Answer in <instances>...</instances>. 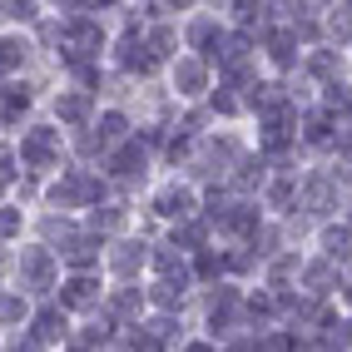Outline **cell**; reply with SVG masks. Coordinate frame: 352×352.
Wrapping results in <instances>:
<instances>
[{
  "mask_svg": "<svg viewBox=\"0 0 352 352\" xmlns=\"http://www.w3.org/2000/svg\"><path fill=\"white\" fill-rule=\"evenodd\" d=\"M20 208H0V239H15V233H20Z\"/></svg>",
  "mask_w": 352,
  "mask_h": 352,
  "instance_id": "obj_11",
  "label": "cell"
},
{
  "mask_svg": "<svg viewBox=\"0 0 352 352\" xmlns=\"http://www.w3.org/2000/svg\"><path fill=\"white\" fill-rule=\"evenodd\" d=\"M318 243H322V258L338 268H352V219H327L318 228Z\"/></svg>",
  "mask_w": 352,
  "mask_h": 352,
  "instance_id": "obj_6",
  "label": "cell"
},
{
  "mask_svg": "<svg viewBox=\"0 0 352 352\" xmlns=\"http://www.w3.org/2000/svg\"><path fill=\"white\" fill-rule=\"evenodd\" d=\"M347 55H352V45H347Z\"/></svg>",
  "mask_w": 352,
  "mask_h": 352,
  "instance_id": "obj_13",
  "label": "cell"
},
{
  "mask_svg": "<svg viewBox=\"0 0 352 352\" xmlns=\"http://www.w3.org/2000/svg\"><path fill=\"white\" fill-rule=\"evenodd\" d=\"M100 268L114 278V283H139V273L149 268V243L144 239H114Z\"/></svg>",
  "mask_w": 352,
  "mask_h": 352,
  "instance_id": "obj_3",
  "label": "cell"
},
{
  "mask_svg": "<svg viewBox=\"0 0 352 352\" xmlns=\"http://www.w3.org/2000/svg\"><path fill=\"white\" fill-rule=\"evenodd\" d=\"M159 6H164V10H169V15H184V10H194V6H199V0H159Z\"/></svg>",
  "mask_w": 352,
  "mask_h": 352,
  "instance_id": "obj_12",
  "label": "cell"
},
{
  "mask_svg": "<svg viewBox=\"0 0 352 352\" xmlns=\"http://www.w3.org/2000/svg\"><path fill=\"white\" fill-rule=\"evenodd\" d=\"M169 80L179 89V100H204L214 95V65H208L204 55H179L169 65Z\"/></svg>",
  "mask_w": 352,
  "mask_h": 352,
  "instance_id": "obj_4",
  "label": "cell"
},
{
  "mask_svg": "<svg viewBox=\"0 0 352 352\" xmlns=\"http://www.w3.org/2000/svg\"><path fill=\"white\" fill-rule=\"evenodd\" d=\"M20 318H30L25 293H0V322H20Z\"/></svg>",
  "mask_w": 352,
  "mask_h": 352,
  "instance_id": "obj_10",
  "label": "cell"
},
{
  "mask_svg": "<svg viewBox=\"0 0 352 352\" xmlns=\"http://www.w3.org/2000/svg\"><path fill=\"white\" fill-rule=\"evenodd\" d=\"M15 278H20V288L25 293H55L60 288V258H55V248H45V243H35V248H20L15 253Z\"/></svg>",
  "mask_w": 352,
  "mask_h": 352,
  "instance_id": "obj_2",
  "label": "cell"
},
{
  "mask_svg": "<svg viewBox=\"0 0 352 352\" xmlns=\"http://www.w3.org/2000/svg\"><path fill=\"white\" fill-rule=\"evenodd\" d=\"M55 308H65L69 318H95L104 308V278L100 273H69V278H60Z\"/></svg>",
  "mask_w": 352,
  "mask_h": 352,
  "instance_id": "obj_1",
  "label": "cell"
},
{
  "mask_svg": "<svg viewBox=\"0 0 352 352\" xmlns=\"http://www.w3.org/2000/svg\"><path fill=\"white\" fill-rule=\"evenodd\" d=\"M15 159L30 164V169H50V164L60 159V134H55V124H35L30 134H20Z\"/></svg>",
  "mask_w": 352,
  "mask_h": 352,
  "instance_id": "obj_5",
  "label": "cell"
},
{
  "mask_svg": "<svg viewBox=\"0 0 352 352\" xmlns=\"http://www.w3.org/2000/svg\"><path fill=\"white\" fill-rule=\"evenodd\" d=\"M30 338L35 342H45V347H65L69 338H75V333H69V313L65 308H55V302H45V308L35 313V322H30Z\"/></svg>",
  "mask_w": 352,
  "mask_h": 352,
  "instance_id": "obj_8",
  "label": "cell"
},
{
  "mask_svg": "<svg viewBox=\"0 0 352 352\" xmlns=\"http://www.w3.org/2000/svg\"><path fill=\"white\" fill-rule=\"evenodd\" d=\"M55 120L69 124V129H85L95 120V95H89V89H60L55 95Z\"/></svg>",
  "mask_w": 352,
  "mask_h": 352,
  "instance_id": "obj_7",
  "label": "cell"
},
{
  "mask_svg": "<svg viewBox=\"0 0 352 352\" xmlns=\"http://www.w3.org/2000/svg\"><path fill=\"white\" fill-rule=\"evenodd\" d=\"M30 60V45L20 35H0V75H15V69H25Z\"/></svg>",
  "mask_w": 352,
  "mask_h": 352,
  "instance_id": "obj_9",
  "label": "cell"
}]
</instances>
